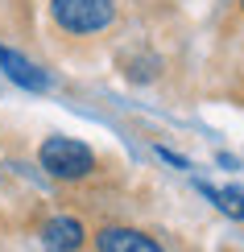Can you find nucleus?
I'll return each mask as SVG.
<instances>
[{"label": "nucleus", "instance_id": "7ed1b4c3", "mask_svg": "<svg viewBox=\"0 0 244 252\" xmlns=\"http://www.w3.org/2000/svg\"><path fill=\"white\" fill-rule=\"evenodd\" d=\"M95 248L100 252H166L149 232L141 227H124V223H108L95 232Z\"/></svg>", "mask_w": 244, "mask_h": 252}, {"label": "nucleus", "instance_id": "f257e3e1", "mask_svg": "<svg viewBox=\"0 0 244 252\" xmlns=\"http://www.w3.org/2000/svg\"><path fill=\"white\" fill-rule=\"evenodd\" d=\"M37 161L58 182H83V178L95 174V153L75 136H46L37 145Z\"/></svg>", "mask_w": 244, "mask_h": 252}, {"label": "nucleus", "instance_id": "39448f33", "mask_svg": "<svg viewBox=\"0 0 244 252\" xmlns=\"http://www.w3.org/2000/svg\"><path fill=\"white\" fill-rule=\"evenodd\" d=\"M0 70H4V79H13L17 87L25 91H46L50 87V75L37 66V62H29L25 54H17V50L0 46Z\"/></svg>", "mask_w": 244, "mask_h": 252}, {"label": "nucleus", "instance_id": "423d86ee", "mask_svg": "<svg viewBox=\"0 0 244 252\" xmlns=\"http://www.w3.org/2000/svg\"><path fill=\"white\" fill-rule=\"evenodd\" d=\"M199 190H203L211 203L219 207L224 215H232V219H244V190L240 186H224V190H215V186H207V182H199Z\"/></svg>", "mask_w": 244, "mask_h": 252}, {"label": "nucleus", "instance_id": "f03ea898", "mask_svg": "<svg viewBox=\"0 0 244 252\" xmlns=\"http://www.w3.org/2000/svg\"><path fill=\"white\" fill-rule=\"evenodd\" d=\"M50 17L67 33H100L112 25L116 0H50Z\"/></svg>", "mask_w": 244, "mask_h": 252}, {"label": "nucleus", "instance_id": "20e7f679", "mask_svg": "<svg viewBox=\"0 0 244 252\" xmlns=\"http://www.w3.org/2000/svg\"><path fill=\"white\" fill-rule=\"evenodd\" d=\"M41 244L50 252H79L87 244V227H83L75 215H50L46 223H41Z\"/></svg>", "mask_w": 244, "mask_h": 252}, {"label": "nucleus", "instance_id": "0eeeda50", "mask_svg": "<svg viewBox=\"0 0 244 252\" xmlns=\"http://www.w3.org/2000/svg\"><path fill=\"white\" fill-rule=\"evenodd\" d=\"M157 153H162V157H166L170 165H178V170H186V157H178V153H170V149H162V145H157Z\"/></svg>", "mask_w": 244, "mask_h": 252}, {"label": "nucleus", "instance_id": "6e6552de", "mask_svg": "<svg viewBox=\"0 0 244 252\" xmlns=\"http://www.w3.org/2000/svg\"><path fill=\"white\" fill-rule=\"evenodd\" d=\"M240 4H244V0H240Z\"/></svg>", "mask_w": 244, "mask_h": 252}]
</instances>
